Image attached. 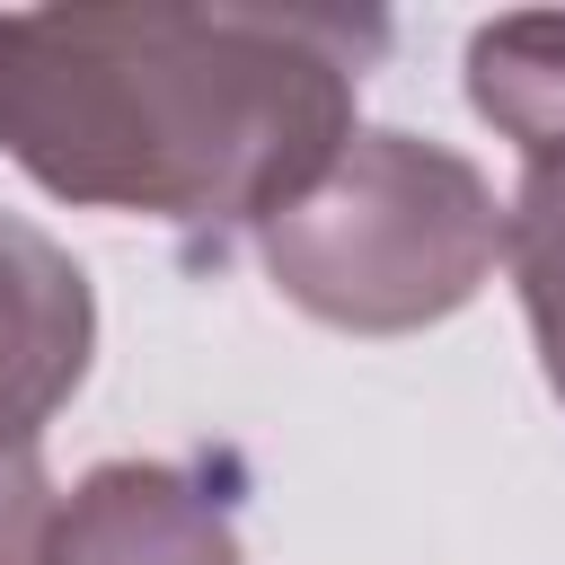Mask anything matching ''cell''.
<instances>
[{"instance_id":"6da1fadb","label":"cell","mask_w":565,"mask_h":565,"mask_svg":"<svg viewBox=\"0 0 565 565\" xmlns=\"http://www.w3.org/2000/svg\"><path fill=\"white\" fill-rule=\"evenodd\" d=\"M380 35L335 9H9L0 150L88 212L265 230L353 141Z\"/></svg>"},{"instance_id":"7a4b0ae2","label":"cell","mask_w":565,"mask_h":565,"mask_svg":"<svg viewBox=\"0 0 565 565\" xmlns=\"http://www.w3.org/2000/svg\"><path fill=\"white\" fill-rule=\"evenodd\" d=\"M256 247L274 291L318 327L415 335L486 291L503 256V203L450 141L353 132L335 168L256 230Z\"/></svg>"},{"instance_id":"3957f363","label":"cell","mask_w":565,"mask_h":565,"mask_svg":"<svg viewBox=\"0 0 565 565\" xmlns=\"http://www.w3.org/2000/svg\"><path fill=\"white\" fill-rule=\"evenodd\" d=\"M88 353H97L88 274L35 221L0 212V450H35V433L88 380Z\"/></svg>"},{"instance_id":"277c9868","label":"cell","mask_w":565,"mask_h":565,"mask_svg":"<svg viewBox=\"0 0 565 565\" xmlns=\"http://www.w3.org/2000/svg\"><path fill=\"white\" fill-rule=\"evenodd\" d=\"M44 565H247L221 494L168 459H97L62 512Z\"/></svg>"},{"instance_id":"5b68a950","label":"cell","mask_w":565,"mask_h":565,"mask_svg":"<svg viewBox=\"0 0 565 565\" xmlns=\"http://www.w3.org/2000/svg\"><path fill=\"white\" fill-rule=\"evenodd\" d=\"M468 106L512 141L539 150L565 132V9H512L468 35Z\"/></svg>"},{"instance_id":"8992f818","label":"cell","mask_w":565,"mask_h":565,"mask_svg":"<svg viewBox=\"0 0 565 565\" xmlns=\"http://www.w3.org/2000/svg\"><path fill=\"white\" fill-rule=\"evenodd\" d=\"M503 265L539 335V371L565 397V132L521 150V185L503 203Z\"/></svg>"},{"instance_id":"52a82bcc","label":"cell","mask_w":565,"mask_h":565,"mask_svg":"<svg viewBox=\"0 0 565 565\" xmlns=\"http://www.w3.org/2000/svg\"><path fill=\"white\" fill-rule=\"evenodd\" d=\"M53 486L35 450H0V565H44L53 547Z\"/></svg>"}]
</instances>
